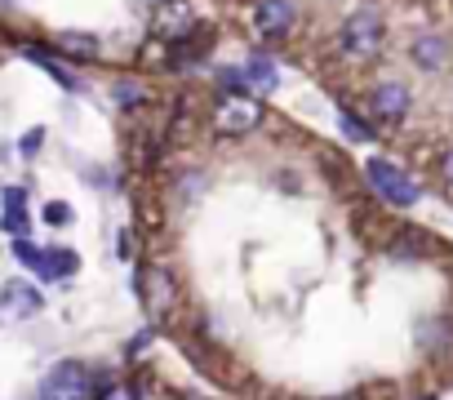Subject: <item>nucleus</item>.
Instances as JSON below:
<instances>
[{"label": "nucleus", "instance_id": "1", "mask_svg": "<svg viewBox=\"0 0 453 400\" xmlns=\"http://www.w3.org/2000/svg\"><path fill=\"white\" fill-rule=\"evenodd\" d=\"M382 45H387V19H382V10L365 5V10H356V14H347L338 23V50L347 58L365 63V58L382 54Z\"/></svg>", "mask_w": 453, "mask_h": 400}, {"label": "nucleus", "instance_id": "2", "mask_svg": "<svg viewBox=\"0 0 453 400\" xmlns=\"http://www.w3.org/2000/svg\"><path fill=\"white\" fill-rule=\"evenodd\" d=\"M365 178H369L373 196L387 200V205H395V210H413L418 200H422L418 178H413L409 169H400L395 160H387V156H369V160H365Z\"/></svg>", "mask_w": 453, "mask_h": 400}, {"label": "nucleus", "instance_id": "3", "mask_svg": "<svg viewBox=\"0 0 453 400\" xmlns=\"http://www.w3.org/2000/svg\"><path fill=\"white\" fill-rule=\"evenodd\" d=\"M413 112V89L400 81V76H382L373 89H369V116L382 120V125H404Z\"/></svg>", "mask_w": 453, "mask_h": 400}, {"label": "nucleus", "instance_id": "4", "mask_svg": "<svg viewBox=\"0 0 453 400\" xmlns=\"http://www.w3.org/2000/svg\"><path fill=\"white\" fill-rule=\"evenodd\" d=\"M258 125H263V107H258L254 98H245V94H226V98L218 103V112H213V129L226 134V138L250 134V129H258Z\"/></svg>", "mask_w": 453, "mask_h": 400}, {"label": "nucleus", "instance_id": "5", "mask_svg": "<svg viewBox=\"0 0 453 400\" xmlns=\"http://www.w3.org/2000/svg\"><path fill=\"white\" fill-rule=\"evenodd\" d=\"M254 27H258L263 41H289L294 27H298V0H258Z\"/></svg>", "mask_w": 453, "mask_h": 400}, {"label": "nucleus", "instance_id": "6", "mask_svg": "<svg viewBox=\"0 0 453 400\" xmlns=\"http://www.w3.org/2000/svg\"><path fill=\"white\" fill-rule=\"evenodd\" d=\"M134 294L142 298V307L151 316H165L169 303H173V276H169V267H142V272H134Z\"/></svg>", "mask_w": 453, "mask_h": 400}, {"label": "nucleus", "instance_id": "7", "mask_svg": "<svg viewBox=\"0 0 453 400\" xmlns=\"http://www.w3.org/2000/svg\"><path fill=\"white\" fill-rule=\"evenodd\" d=\"M0 312L14 316V320L41 316L45 312V294L32 281H5V285H0Z\"/></svg>", "mask_w": 453, "mask_h": 400}, {"label": "nucleus", "instance_id": "8", "mask_svg": "<svg viewBox=\"0 0 453 400\" xmlns=\"http://www.w3.org/2000/svg\"><path fill=\"white\" fill-rule=\"evenodd\" d=\"M449 58H453V50H449V41L440 32H422V36L409 41V63L418 72H444Z\"/></svg>", "mask_w": 453, "mask_h": 400}, {"label": "nucleus", "instance_id": "9", "mask_svg": "<svg viewBox=\"0 0 453 400\" xmlns=\"http://www.w3.org/2000/svg\"><path fill=\"white\" fill-rule=\"evenodd\" d=\"M241 81H245V89L254 85V89L272 94V89L280 85V67H276V58H272L267 50H250L245 63H241Z\"/></svg>", "mask_w": 453, "mask_h": 400}, {"label": "nucleus", "instance_id": "10", "mask_svg": "<svg viewBox=\"0 0 453 400\" xmlns=\"http://www.w3.org/2000/svg\"><path fill=\"white\" fill-rule=\"evenodd\" d=\"M413 338L426 356H449L453 351V320L449 316H426V320H418Z\"/></svg>", "mask_w": 453, "mask_h": 400}, {"label": "nucleus", "instance_id": "11", "mask_svg": "<svg viewBox=\"0 0 453 400\" xmlns=\"http://www.w3.org/2000/svg\"><path fill=\"white\" fill-rule=\"evenodd\" d=\"M50 50L63 54V58H72V63H98L103 58V41L89 36V32H58Z\"/></svg>", "mask_w": 453, "mask_h": 400}, {"label": "nucleus", "instance_id": "12", "mask_svg": "<svg viewBox=\"0 0 453 400\" xmlns=\"http://www.w3.org/2000/svg\"><path fill=\"white\" fill-rule=\"evenodd\" d=\"M23 54H27V58H32L36 67H45V72H50V76H54V81H58V85L67 89V94H85V81H81V76H76L72 67H63L54 50H45V45L27 41V45H23Z\"/></svg>", "mask_w": 453, "mask_h": 400}, {"label": "nucleus", "instance_id": "13", "mask_svg": "<svg viewBox=\"0 0 453 400\" xmlns=\"http://www.w3.org/2000/svg\"><path fill=\"white\" fill-rule=\"evenodd\" d=\"M426 250H431V241H426L422 232H413V227H404L400 236H391V241L382 245V254H387L391 263H400V267L422 263V258H426Z\"/></svg>", "mask_w": 453, "mask_h": 400}, {"label": "nucleus", "instance_id": "14", "mask_svg": "<svg viewBox=\"0 0 453 400\" xmlns=\"http://www.w3.org/2000/svg\"><path fill=\"white\" fill-rule=\"evenodd\" d=\"M156 32H160V36H169V45H173V41H182V36H191V32H196V14H191V5H182V0H173V5H169V0H165Z\"/></svg>", "mask_w": 453, "mask_h": 400}, {"label": "nucleus", "instance_id": "15", "mask_svg": "<svg viewBox=\"0 0 453 400\" xmlns=\"http://www.w3.org/2000/svg\"><path fill=\"white\" fill-rule=\"evenodd\" d=\"M76 272H81V254H76V250H63V245H50L36 276H41V281H72Z\"/></svg>", "mask_w": 453, "mask_h": 400}, {"label": "nucleus", "instance_id": "16", "mask_svg": "<svg viewBox=\"0 0 453 400\" xmlns=\"http://www.w3.org/2000/svg\"><path fill=\"white\" fill-rule=\"evenodd\" d=\"M338 129H342L351 142H373V138H378V129H373L369 120H360V112H351L347 103L338 107Z\"/></svg>", "mask_w": 453, "mask_h": 400}, {"label": "nucleus", "instance_id": "17", "mask_svg": "<svg viewBox=\"0 0 453 400\" xmlns=\"http://www.w3.org/2000/svg\"><path fill=\"white\" fill-rule=\"evenodd\" d=\"M0 232L14 236V241L32 236V214L27 210H0Z\"/></svg>", "mask_w": 453, "mask_h": 400}, {"label": "nucleus", "instance_id": "18", "mask_svg": "<svg viewBox=\"0 0 453 400\" xmlns=\"http://www.w3.org/2000/svg\"><path fill=\"white\" fill-rule=\"evenodd\" d=\"M111 98H116V107H125V112H134V107H142V103H147V89H142L138 81H116V89H111Z\"/></svg>", "mask_w": 453, "mask_h": 400}, {"label": "nucleus", "instance_id": "19", "mask_svg": "<svg viewBox=\"0 0 453 400\" xmlns=\"http://www.w3.org/2000/svg\"><path fill=\"white\" fill-rule=\"evenodd\" d=\"M41 219H45V227H72L76 223V210L67 205V200H45Z\"/></svg>", "mask_w": 453, "mask_h": 400}, {"label": "nucleus", "instance_id": "20", "mask_svg": "<svg viewBox=\"0 0 453 400\" xmlns=\"http://www.w3.org/2000/svg\"><path fill=\"white\" fill-rule=\"evenodd\" d=\"M14 258H19L27 272H41V263H45V250H41L32 236H23V241H14Z\"/></svg>", "mask_w": 453, "mask_h": 400}, {"label": "nucleus", "instance_id": "21", "mask_svg": "<svg viewBox=\"0 0 453 400\" xmlns=\"http://www.w3.org/2000/svg\"><path fill=\"white\" fill-rule=\"evenodd\" d=\"M94 400H142V382H125V378H116V382H107Z\"/></svg>", "mask_w": 453, "mask_h": 400}, {"label": "nucleus", "instance_id": "22", "mask_svg": "<svg viewBox=\"0 0 453 400\" xmlns=\"http://www.w3.org/2000/svg\"><path fill=\"white\" fill-rule=\"evenodd\" d=\"M45 138H50V134H45L41 125H36V129H27V134L19 138V156H23V160H36V156H41V147H45Z\"/></svg>", "mask_w": 453, "mask_h": 400}, {"label": "nucleus", "instance_id": "23", "mask_svg": "<svg viewBox=\"0 0 453 400\" xmlns=\"http://www.w3.org/2000/svg\"><path fill=\"white\" fill-rule=\"evenodd\" d=\"M0 210H27V187L23 182L0 187Z\"/></svg>", "mask_w": 453, "mask_h": 400}, {"label": "nucleus", "instance_id": "24", "mask_svg": "<svg viewBox=\"0 0 453 400\" xmlns=\"http://www.w3.org/2000/svg\"><path fill=\"white\" fill-rule=\"evenodd\" d=\"M200 191H204V173H196V169H191V173H182V178H178V200H196Z\"/></svg>", "mask_w": 453, "mask_h": 400}, {"label": "nucleus", "instance_id": "25", "mask_svg": "<svg viewBox=\"0 0 453 400\" xmlns=\"http://www.w3.org/2000/svg\"><path fill=\"white\" fill-rule=\"evenodd\" d=\"M151 338H156V329H151V325H147V329H142V334H134V338H129V342H125V356H129V360H138V356H142V351H147V347H151Z\"/></svg>", "mask_w": 453, "mask_h": 400}, {"label": "nucleus", "instance_id": "26", "mask_svg": "<svg viewBox=\"0 0 453 400\" xmlns=\"http://www.w3.org/2000/svg\"><path fill=\"white\" fill-rule=\"evenodd\" d=\"M440 178L453 187V147H444V156H440Z\"/></svg>", "mask_w": 453, "mask_h": 400}, {"label": "nucleus", "instance_id": "27", "mask_svg": "<svg viewBox=\"0 0 453 400\" xmlns=\"http://www.w3.org/2000/svg\"><path fill=\"white\" fill-rule=\"evenodd\" d=\"M116 250H120V258H129V254H134V232H120Z\"/></svg>", "mask_w": 453, "mask_h": 400}, {"label": "nucleus", "instance_id": "28", "mask_svg": "<svg viewBox=\"0 0 453 400\" xmlns=\"http://www.w3.org/2000/svg\"><path fill=\"white\" fill-rule=\"evenodd\" d=\"M19 5V0H0V10H14Z\"/></svg>", "mask_w": 453, "mask_h": 400}, {"label": "nucleus", "instance_id": "29", "mask_svg": "<svg viewBox=\"0 0 453 400\" xmlns=\"http://www.w3.org/2000/svg\"><path fill=\"white\" fill-rule=\"evenodd\" d=\"M413 400H435V396H413Z\"/></svg>", "mask_w": 453, "mask_h": 400}, {"label": "nucleus", "instance_id": "30", "mask_svg": "<svg viewBox=\"0 0 453 400\" xmlns=\"http://www.w3.org/2000/svg\"><path fill=\"white\" fill-rule=\"evenodd\" d=\"M329 400H351V396H329Z\"/></svg>", "mask_w": 453, "mask_h": 400}, {"label": "nucleus", "instance_id": "31", "mask_svg": "<svg viewBox=\"0 0 453 400\" xmlns=\"http://www.w3.org/2000/svg\"><path fill=\"white\" fill-rule=\"evenodd\" d=\"M151 5H165V0H151Z\"/></svg>", "mask_w": 453, "mask_h": 400}, {"label": "nucleus", "instance_id": "32", "mask_svg": "<svg viewBox=\"0 0 453 400\" xmlns=\"http://www.w3.org/2000/svg\"><path fill=\"white\" fill-rule=\"evenodd\" d=\"M182 400H196V396H182Z\"/></svg>", "mask_w": 453, "mask_h": 400}]
</instances>
